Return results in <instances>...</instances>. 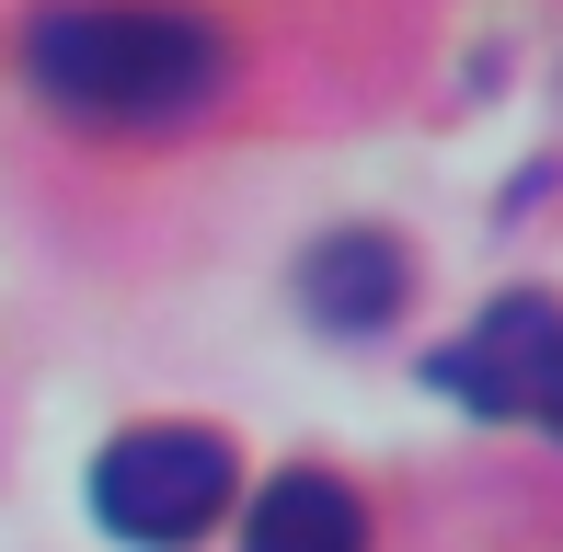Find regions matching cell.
I'll return each mask as SVG.
<instances>
[{"mask_svg": "<svg viewBox=\"0 0 563 552\" xmlns=\"http://www.w3.org/2000/svg\"><path fill=\"white\" fill-rule=\"evenodd\" d=\"M230 507V449L208 426H126V438L92 461V518H104L115 541H196L208 518Z\"/></svg>", "mask_w": 563, "mask_h": 552, "instance_id": "7a4b0ae2", "label": "cell"}, {"mask_svg": "<svg viewBox=\"0 0 563 552\" xmlns=\"http://www.w3.org/2000/svg\"><path fill=\"white\" fill-rule=\"evenodd\" d=\"M23 69L81 128H185L219 104L230 46L173 0H58L23 23Z\"/></svg>", "mask_w": 563, "mask_h": 552, "instance_id": "6da1fadb", "label": "cell"}, {"mask_svg": "<svg viewBox=\"0 0 563 552\" xmlns=\"http://www.w3.org/2000/svg\"><path fill=\"white\" fill-rule=\"evenodd\" d=\"M299 299H311V322H334V334L391 322V299H402V242H391V231H334V242H311Z\"/></svg>", "mask_w": 563, "mask_h": 552, "instance_id": "277c9868", "label": "cell"}, {"mask_svg": "<svg viewBox=\"0 0 563 552\" xmlns=\"http://www.w3.org/2000/svg\"><path fill=\"white\" fill-rule=\"evenodd\" d=\"M438 380L472 415H506V426L563 438V311H552V299H495V311L438 357Z\"/></svg>", "mask_w": 563, "mask_h": 552, "instance_id": "3957f363", "label": "cell"}, {"mask_svg": "<svg viewBox=\"0 0 563 552\" xmlns=\"http://www.w3.org/2000/svg\"><path fill=\"white\" fill-rule=\"evenodd\" d=\"M242 552H368V507L334 472H276L242 518Z\"/></svg>", "mask_w": 563, "mask_h": 552, "instance_id": "5b68a950", "label": "cell"}]
</instances>
